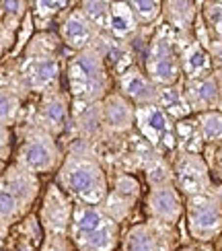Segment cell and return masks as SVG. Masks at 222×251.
Segmentation results:
<instances>
[{
    "mask_svg": "<svg viewBox=\"0 0 222 251\" xmlns=\"http://www.w3.org/2000/svg\"><path fill=\"white\" fill-rule=\"evenodd\" d=\"M68 239L76 251H113L120 243V223L103 206L74 204Z\"/></svg>",
    "mask_w": 222,
    "mask_h": 251,
    "instance_id": "obj_3",
    "label": "cell"
},
{
    "mask_svg": "<svg viewBox=\"0 0 222 251\" xmlns=\"http://www.w3.org/2000/svg\"><path fill=\"white\" fill-rule=\"evenodd\" d=\"M64 152L58 146V140L48 132L25 124L21 130V142L15 152V165L33 175H46L60 169Z\"/></svg>",
    "mask_w": 222,
    "mask_h": 251,
    "instance_id": "obj_7",
    "label": "cell"
},
{
    "mask_svg": "<svg viewBox=\"0 0 222 251\" xmlns=\"http://www.w3.org/2000/svg\"><path fill=\"white\" fill-rule=\"evenodd\" d=\"M39 196L37 175L21 169L19 165H8L0 177V231L8 233L10 226L27 216L31 206Z\"/></svg>",
    "mask_w": 222,
    "mask_h": 251,
    "instance_id": "obj_5",
    "label": "cell"
},
{
    "mask_svg": "<svg viewBox=\"0 0 222 251\" xmlns=\"http://www.w3.org/2000/svg\"><path fill=\"white\" fill-rule=\"evenodd\" d=\"M95 48L99 50V54L103 56L105 64H107L109 72L115 76H120L122 72H125L130 66H134V51H132V46L128 44V41H118L109 37L107 33H101L97 44H95Z\"/></svg>",
    "mask_w": 222,
    "mask_h": 251,
    "instance_id": "obj_21",
    "label": "cell"
},
{
    "mask_svg": "<svg viewBox=\"0 0 222 251\" xmlns=\"http://www.w3.org/2000/svg\"><path fill=\"white\" fill-rule=\"evenodd\" d=\"M39 251H76L74 245L70 243L68 237L62 235H46V241L41 245Z\"/></svg>",
    "mask_w": 222,
    "mask_h": 251,
    "instance_id": "obj_34",
    "label": "cell"
},
{
    "mask_svg": "<svg viewBox=\"0 0 222 251\" xmlns=\"http://www.w3.org/2000/svg\"><path fill=\"white\" fill-rule=\"evenodd\" d=\"M66 78L72 101L97 103L111 93V72L95 46L76 51L68 60Z\"/></svg>",
    "mask_w": 222,
    "mask_h": 251,
    "instance_id": "obj_4",
    "label": "cell"
},
{
    "mask_svg": "<svg viewBox=\"0 0 222 251\" xmlns=\"http://www.w3.org/2000/svg\"><path fill=\"white\" fill-rule=\"evenodd\" d=\"M15 35H17V31L8 29L6 25L0 23V60L4 58V54L10 50V46L15 44Z\"/></svg>",
    "mask_w": 222,
    "mask_h": 251,
    "instance_id": "obj_37",
    "label": "cell"
},
{
    "mask_svg": "<svg viewBox=\"0 0 222 251\" xmlns=\"http://www.w3.org/2000/svg\"><path fill=\"white\" fill-rule=\"evenodd\" d=\"M204 161L210 169V175H216L222 181V144H214V146H206L204 152Z\"/></svg>",
    "mask_w": 222,
    "mask_h": 251,
    "instance_id": "obj_33",
    "label": "cell"
},
{
    "mask_svg": "<svg viewBox=\"0 0 222 251\" xmlns=\"http://www.w3.org/2000/svg\"><path fill=\"white\" fill-rule=\"evenodd\" d=\"M138 31H140V25L134 17L130 2H111L109 25L105 33L118 41H128L130 44V39H134Z\"/></svg>",
    "mask_w": 222,
    "mask_h": 251,
    "instance_id": "obj_23",
    "label": "cell"
},
{
    "mask_svg": "<svg viewBox=\"0 0 222 251\" xmlns=\"http://www.w3.org/2000/svg\"><path fill=\"white\" fill-rule=\"evenodd\" d=\"M10 151H13V134H10V128L0 126V161L6 163Z\"/></svg>",
    "mask_w": 222,
    "mask_h": 251,
    "instance_id": "obj_36",
    "label": "cell"
},
{
    "mask_svg": "<svg viewBox=\"0 0 222 251\" xmlns=\"http://www.w3.org/2000/svg\"><path fill=\"white\" fill-rule=\"evenodd\" d=\"M146 210L152 216V221H158L167 226L177 225L179 218L185 212V202L175 183L152 187L146 198Z\"/></svg>",
    "mask_w": 222,
    "mask_h": 251,
    "instance_id": "obj_14",
    "label": "cell"
},
{
    "mask_svg": "<svg viewBox=\"0 0 222 251\" xmlns=\"http://www.w3.org/2000/svg\"><path fill=\"white\" fill-rule=\"evenodd\" d=\"M156 105L161 107L173 122H181V120L192 116V109H189L185 95H183V80L179 82V85H173V87H158Z\"/></svg>",
    "mask_w": 222,
    "mask_h": 251,
    "instance_id": "obj_24",
    "label": "cell"
},
{
    "mask_svg": "<svg viewBox=\"0 0 222 251\" xmlns=\"http://www.w3.org/2000/svg\"><path fill=\"white\" fill-rule=\"evenodd\" d=\"M105 134H128L136 124V107L120 93H109L101 101Z\"/></svg>",
    "mask_w": 222,
    "mask_h": 251,
    "instance_id": "obj_18",
    "label": "cell"
},
{
    "mask_svg": "<svg viewBox=\"0 0 222 251\" xmlns=\"http://www.w3.org/2000/svg\"><path fill=\"white\" fill-rule=\"evenodd\" d=\"M118 87L120 95L128 99L134 107H144V105H156L158 99V87L146 76V72L134 64L125 72L118 76Z\"/></svg>",
    "mask_w": 222,
    "mask_h": 251,
    "instance_id": "obj_15",
    "label": "cell"
},
{
    "mask_svg": "<svg viewBox=\"0 0 222 251\" xmlns=\"http://www.w3.org/2000/svg\"><path fill=\"white\" fill-rule=\"evenodd\" d=\"M179 50H181V35H177L165 23L156 25L154 35L144 51V72L156 87H173L183 80Z\"/></svg>",
    "mask_w": 222,
    "mask_h": 251,
    "instance_id": "obj_6",
    "label": "cell"
},
{
    "mask_svg": "<svg viewBox=\"0 0 222 251\" xmlns=\"http://www.w3.org/2000/svg\"><path fill=\"white\" fill-rule=\"evenodd\" d=\"M183 251H212V249L204 247V245H194V247H187V249H183Z\"/></svg>",
    "mask_w": 222,
    "mask_h": 251,
    "instance_id": "obj_38",
    "label": "cell"
},
{
    "mask_svg": "<svg viewBox=\"0 0 222 251\" xmlns=\"http://www.w3.org/2000/svg\"><path fill=\"white\" fill-rule=\"evenodd\" d=\"M0 251H2V249H0Z\"/></svg>",
    "mask_w": 222,
    "mask_h": 251,
    "instance_id": "obj_42",
    "label": "cell"
},
{
    "mask_svg": "<svg viewBox=\"0 0 222 251\" xmlns=\"http://www.w3.org/2000/svg\"><path fill=\"white\" fill-rule=\"evenodd\" d=\"M27 124L58 138L70 128V97L62 89L39 97Z\"/></svg>",
    "mask_w": 222,
    "mask_h": 251,
    "instance_id": "obj_11",
    "label": "cell"
},
{
    "mask_svg": "<svg viewBox=\"0 0 222 251\" xmlns=\"http://www.w3.org/2000/svg\"><path fill=\"white\" fill-rule=\"evenodd\" d=\"M185 218L187 231L197 243H212L220 239L222 202L214 192L185 198Z\"/></svg>",
    "mask_w": 222,
    "mask_h": 251,
    "instance_id": "obj_8",
    "label": "cell"
},
{
    "mask_svg": "<svg viewBox=\"0 0 222 251\" xmlns=\"http://www.w3.org/2000/svg\"><path fill=\"white\" fill-rule=\"evenodd\" d=\"M175 140H177V152L202 154L206 149L196 118H185L181 122H175Z\"/></svg>",
    "mask_w": 222,
    "mask_h": 251,
    "instance_id": "obj_25",
    "label": "cell"
},
{
    "mask_svg": "<svg viewBox=\"0 0 222 251\" xmlns=\"http://www.w3.org/2000/svg\"><path fill=\"white\" fill-rule=\"evenodd\" d=\"M122 251H169V235L163 223L150 221L132 226L123 239Z\"/></svg>",
    "mask_w": 222,
    "mask_h": 251,
    "instance_id": "obj_19",
    "label": "cell"
},
{
    "mask_svg": "<svg viewBox=\"0 0 222 251\" xmlns=\"http://www.w3.org/2000/svg\"><path fill=\"white\" fill-rule=\"evenodd\" d=\"M80 10L91 23L97 27L101 33L107 31V25H109V13H111V2H101V0H87V2H80L78 4Z\"/></svg>",
    "mask_w": 222,
    "mask_h": 251,
    "instance_id": "obj_32",
    "label": "cell"
},
{
    "mask_svg": "<svg viewBox=\"0 0 222 251\" xmlns=\"http://www.w3.org/2000/svg\"><path fill=\"white\" fill-rule=\"evenodd\" d=\"M27 15H29V2H25V0L0 2V23L6 25L8 29L17 31L21 27V21H25Z\"/></svg>",
    "mask_w": 222,
    "mask_h": 251,
    "instance_id": "obj_31",
    "label": "cell"
},
{
    "mask_svg": "<svg viewBox=\"0 0 222 251\" xmlns=\"http://www.w3.org/2000/svg\"><path fill=\"white\" fill-rule=\"evenodd\" d=\"M56 185L74 204L101 206L107 200V173L89 142L78 140L70 146L56 173Z\"/></svg>",
    "mask_w": 222,
    "mask_h": 251,
    "instance_id": "obj_2",
    "label": "cell"
},
{
    "mask_svg": "<svg viewBox=\"0 0 222 251\" xmlns=\"http://www.w3.org/2000/svg\"><path fill=\"white\" fill-rule=\"evenodd\" d=\"M130 6L140 27H154L156 21H161L163 17V2L158 0H134Z\"/></svg>",
    "mask_w": 222,
    "mask_h": 251,
    "instance_id": "obj_29",
    "label": "cell"
},
{
    "mask_svg": "<svg viewBox=\"0 0 222 251\" xmlns=\"http://www.w3.org/2000/svg\"><path fill=\"white\" fill-rule=\"evenodd\" d=\"M72 208H74V202L70 198L56 183H49L44 196V202H41V210H39V223L44 226L46 235L68 237Z\"/></svg>",
    "mask_w": 222,
    "mask_h": 251,
    "instance_id": "obj_12",
    "label": "cell"
},
{
    "mask_svg": "<svg viewBox=\"0 0 222 251\" xmlns=\"http://www.w3.org/2000/svg\"><path fill=\"white\" fill-rule=\"evenodd\" d=\"M171 171H173L175 187L179 190V194H183L185 198L214 192L212 175H210V169H208L202 154L177 152Z\"/></svg>",
    "mask_w": 222,
    "mask_h": 251,
    "instance_id": "obj_10",
    "label": "cell"
},
{
    "mask_svg": "<svg viewBox=\"0 0 222 251\" xmlns=\"http://www.w3.org/2000/svg\"><path fill=\"white\" fill-rule=\"evenodd\" d=\"M58 35H60L62 44L76 54V51L89 50L97 44L101 31L91 23L87 15H84L78 6V8H68L66 13L62 15Z\"/></svg>",
    "mask_w": 222,
    "mask_h": 251,
    "instance_id": "obj_13",
    "label": "cell"
},
{
    "mask_svg": "<svg viewBox=\"0 0 222 251\" xmlns=\"http://www.w3.org/2000/svg\"><path fill=\"white\" fill-rule=\"evenodd\" d=\"M214 194H216V196H218V198H220V202H222V185H220V187H218V190H214Z\"/></svg>",
    "mask_w": 222,
    "mask_h": 251,
    "instance_id": "obj_41",
    "label": "cell"
},
{
    "mask_svg": "<svg viewBox=\"0 0 222 251\" xmlns=\"http://www.w3.org/2000/svg\"><path fill=\"white\" fill-rule=\"evenodd\" d=\"M4 169H6V163H4V161H0V177H2Z\"/></svg>",
    "mask_w": 222,
    "mask_h": 251,
    "instance_id": "obj_40",
    "label": "cell"
},
{
    "mask_svg": "<svg viewBox=\"0 0 222 251\" xmlns=\"http://www.w3.org/2000/svg\"><path fill=\"white\" fill-rule=\"evenodd\" d=\"M179 58H181V75L183 80L206 76L212 70V60H210L208 50L199 44L194 35L181 37V50H179Z\"/></svg>",
    "mask_w": 222,
    "mask_h": 251,
    "instance_id": "obj_20",
    "label": "cell"
},
{
    "mask_svg": "<svg viewBox=\"0 0 222 251\" xmlns=\"http://www.w3.org/2000/svg\"><path fill=\"white\" fill-rule=\"evenodd\" d=\"M197 2H185V0H169L163 2V23L169 25L177 35L187 37L194 35V25L199 15Z\"/></svg>",
    "mask_w": 222,
    "mask_h": 251,
    "instance_id": "obj_22",
    "label": "cell"
},
{
    "mask_svg": "<svg viewBox=\"0 0 222 251\" xmlns=\"http://www.w3.org/2000/svg\"><path fill=\"white\" fill-rule=\"evenodd\" d=\"M199 134L206 146H214L222 144V111H206V113H197L196 116Z\"/></svg>",
    "mask_w": 222,
    "mask_h": 251,
    "instance_id": "obj_28",
    "label": "cell"
},
{
    "mask_svg": "<svg viewBox=\"0 0 222 251\" xmlns=\"http://www.w3.org/2000/svg\"><path fill=\"white\" fill-rule=\"evenodd\" d=\"M58 37L39 31L25 48V54L10 70V76L0 80V87L15 91L23 99L27 95L44 97L60 89V58H58Z\"/></svg>",
    "mask_w": 222,
    "mask_h": 251,
    "instance_id": "obj_1",
    "label": "cell"
},
{
    "mask_svg": "<svg viewBox=\"0 0 222 251\" xmlns=\"http://www.w3.org/2000/svg\"><path fill=\"white\" fill-rule=\"evenodd\" d=\"M23 118V99L15 91L0 87V126H15Z\"/></svg>",
    "mask_w": 222,
    "mask_h": 251,
    "instance_id": "obj_27",
    "label": "cell"
},
{
    "mask_svg": "<svg viewBox=\"0 0 222 251\" xmlns=\"http://www.w3.org/2000/svg\"><path fill=\"white\" fill-rule=\"evenodd\" d=\"M206 50H208V54H210V60H212L214 75H220L222 76V39H212L206 46Z\"/></svg>",
    "mask_w": 222,
    "mask_h": 251,
    "instance_id": "obj_35",
    "label": "cell"
},
{
    "mask_svg": "<svg viewBox=\"0 0 222 251\" xmlns=\"http://www.w3.org/2000/svg\"><path fill=\"white\" fill-rule=\"evenodd\" d=\"M218 76V85H220V111H222V76L220 75H216Z\"/></svg>",
    "mask_w": 222,
    "mask_h": 251,
    "instance_id": "obj_39",
    "label": "cell"
},
{
    "mask_svg": "<svg viewBox=\"0 0 222 251\" xmlns=\"http://www.w3.org/2000/svg\"><path fill=\"white\" fill-rule=\"evenodd\" d=\"M183 95L192 113H206L220 109V85L218 76L210 72L206 76L183 80Z\"/></svg>",
    "mask_w": 222,
    "mask_h": 251,
    "instance_id": "obj_16",
    "label": "cell"
},
{
    "mask_svg": "<svg viewBox=\"0 0 222 251\" xmlns=\"http://www.w3.org/2000/svg\"><path fill=\"white\" fill-rule=\"evenodd\" d=\"M68 130H74L78 140H84L89 144L93 140L101 138L105 134L101 101L97 103L70 101V128Z\"/></svg>",
    "mask_w": 222,
    "mask_h": 251,
    "instance_id": "obj_17",
    "label": "cell"
},
{
    "mask_svg": "<svg viewBox=\"0 0 222 251\" xmlns=\"http://www.w3.org/2000/svg\"><path fill=\"white\" fill-rule=\"evenodd\" d=\"M136 128L140 136L152 146L158 154H169L177 151L175 122L158 105L136 107Z\"/></svg>",
    "mask_w": 222,
    "mask_h": 251,
    "instance_id": "obj_9",
    "label": "cell"
},
{
    "mask_svg": "<svg viewBox=\"0 0 222 251\" xmlns=\"http://www.w3.org/2000/svg\"><path fill=\"white\" fill-rule=\"evenodd\" d=\"M29 15L33 17V23L37 29L44 31L54 17L64 15L68 6H74L72 2H51V0H35V2H29Z\"/></svg>",
    "mask_w": 222,
    "mask_h": 251,
    "instance_id": "obj_26",
    "label": "cell"
},
{
    "mask_svg": "<svg viewBox=\"0 0 222 251\" xmlns=\"http://www.w3.org/2000/svg\"><path fill=\"white\" fill-rule=\"evenodd\" d=\"M199 17L212 39H222V2H199Z\"/></svg>",
    "mask_w": 222,
    "mask_h": 251,
    "instance_id": "obj_30",
    "label": "cell"
}]
</instances>
